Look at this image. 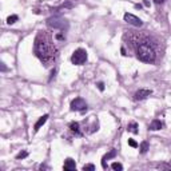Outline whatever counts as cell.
Segmentation results:
<instances>
[{
    "label": "cell",
    "instance_id": "obj_1",
    "mask_svg": "<svg viewBox=\"0 0 171 171\" xmlns=\"http://www.w3.org/2000/svg\"><path fill=\"white\" fill-rule=\"evenodd\" d=\"M33 52L46 67L55 62L56 56H58V50L53 44L50 33L40 31L36 35L35 42H33Z\"/></svg>",
    "mask_w": 171,
    "mask_h": 171
},
{
    "label": "cell",
    "instance_id": "obj_2",
    "mask_svg": "<svg viewBox=\"0 0 171 171\" xmlns=\"http://www.w3.org/2000/svg\"><path fill=\"white\" fill-rule=\"evenodd\" d=\"M136 56L143 63H154L156 59V48L149 39H145L136 47Z\"/></svg>",
    "mask_w": 171,
    "mask_h": 171
},
{
    "label": "cell",
    "instance_id": "obj_3",
    "mask_svg": "<svg viewBox=\"0 0 171 171\" xmlns=\"http://www.w3.org/2000/svg\"><path fill=\"white\" fill-rule=\"evenodd\" d=\"M47 26L50 28H53V29H59V31L64 32L67 28H68V23L67 20H64L60 16H52V18H48L47 19Z\"/></svg>",
    "mask_w": 171,
    "mask_h": 171
},
{
    "label": "cell",
    "instance_id": "obj_4",
    "mask_svg": "<svg viewBox=\"0 0 171 171\" xmlns=\"http://www.w3.org/2000/svg\"><path fill=\"white\" fill-rule=\"evenodd\" d=\"M86 60H87V51H86V50L78 48V50H75V51H74L72 56H71L72 64L82 66V64H84V63H86Z\"/></svg>",
    "mask_w": 171,
    "mask_h": 171
},
{
    "label": "cell",
    "instance_id": "obj_5",
    "mask_svg": "<svg viewBox=\"0 0 171 171\" xmlns=\"http://www.w3.org/2000/svg\"><path fill=\"white\" fill-rule=\"evenodd\" d=\"M71 110L72 111H80V112H83V111H86L87 110V103H86V100L83 99V98H75L71 102Z\"/></svg>",
    "mask_w": 171,
    "mask_h": 171
},
{
    "label": "cell",
    "instance_id": "obj_6",
    "mask_svg": "<svg viewBox=\"0 0 171 171\" xmlns=\"http://www.w3.org/2000/svg\"><path fill=\"white\" fill-rule=\"evenodd\" d=\"M125 22H127L128 24H131L134 27H142L143 26V22L140 20L138 16H135V15H132V13H125Z\"/></svg>",
    "mask_w": 171,
    "mask_h": 171
},
{
    "label": "cell",
    "instance_id": "obj_7",
    "mask_svg": "<svg viewBox=\"0 0 171 171\" xmlns=\"http://www.w3.org/2000/svg\"><path fill=\"white\" fill-rule=\"evenodd\" d=\"M151 94H152L151 90L140 88V90H138V91L135 92V95H134V99H135V100H145L146 98H149Z\"/></svg>",
    "mask_w": 171,
    "mask_h": 171
},
{
    "label": "cell",
    "instance_id": "obj_8",
    "mask_svg": "<svg viewBox=\"0 0 171 171\" xmlns=\"http://www.w3.org/2000/svg\"><path fill=\"white\" fill-rule=\"evenodd\" d=\"M116 156V150L115 149H111L110 150V152H107L104 156H103V159H102V166H103V169H107V163H106V160H108V159H111V158H115Z\"/></svg>",
    "mask_w": 171,
    "mask_h": 171
},
{
    "label": "cell",
    "instance_id": "obj_9",
    "mask_svg": "<svg viewBox=\"0 0 171 171\" xmlns=\"http://www.w3.org/2000/svg\"><path fill=\"white\" fill-rule=\"evenodd\" d=\"M63 169L66 171H74L76 169V165H75V160L71 159V158H67L66 162H64V166H63Z\"/></svg>",
    "mask_w": 171,
    "mask_h": 171
},
{
    "label": "cell",
    "instance_id": "obj_10",
    "mask_svg": "<svg viewBox=\"0 0 171 171\" xmlns=\"http://www.w3.org/2000/svg\"><path fill=\"white\" fill-rule=\"evenodd\" d=\"M47 119H48V115H47V114H46V115H43V116H40L39 120L35 123V126H33V130H35V132H38V131H39L40 127H42V126L47 122Z\"/></svg>",
    "mask_w": 171,
    "mask_h": 171
},
{
    "label": "cell",
    "instance_id": "obj_11",
    "mask_svg": "<svg viewBox=\"0 0 171 171\" xmlns=\"http://www.w3.org/2000/svg\"><path fill=\"white\" fill-rule=\"evenodd\" d=\"M70 130H71L76 136H82V131H80V127H79L78 122H71L70 123Z\"/></svg>",
    "mask_w": 171,
    "mask_h": 171
},
{
    "label": "cell",
    "instance_id": "obj_12",
    "mask_svg": "<svg viewBox=\"0 0 171 171\" xmlns=\"http://www.w3.org/2000/svg\"><path fill=\"white\" fill-rule=\"evenodd\" d=\"M162 127H163V125L159 119H154L152 122L150 123V130H151V131H158V130H160Z\"/></svg>",
    "mask_w": 171,
    "mask_h": 171
},
{
    "label": "cell",
    "instance_id": "obj_13",
    "mask_svg": "<svg viewBox=\"0 0 171 171\" xmlns=\"http://www.w3.org/2000/svg\"><path fill=\"white\" fill-rule=\"evenodd\" d=\"M127 130H128L130 132H132V134H138V132H139V130H138V123H136V122H130L128 126H127Z\"/></svg>",
    "mask_w": 171,
    "mask_h": 171
},
{
    "label": "cell",
    "instance_id": "obj_14",
    "mask_svg": "<svg viewBox=\"0 0 171 171\" xmlns=\"http://www.w3.org/2000/svg\"><path fill=\"white\" fill-rule=\"evenodd\" d=\"M149 147H150V146H149V142H146V140L140 143V147H139L140 154H146L147 151H149Z\"/></svg>",
    "mask_w": 171,
    "mask_h": 171
},
{
    "label": "cell",
    "instance_id": "obj_15",
    "mask_svg": "<svg viewBox=\"0 0 171 171\" xmlns=\"http://www.w3.org/2000/svg\"><path fill=\"white\" fill-rule=\"evenodd\" d=\"M111 169L112 170H116V171H122L123 170V166L120 165V163H118V162H114L112 165H111Z\"/></svg>",
    "mask_w": 171,
    "mask_h": 171
},
{
    "label": "cell",
    "instance_id": "obj_16",
    "mask_svg": "<svg viewBox=\"0 0 171 171\" xmlns=\"http://www.w3.org/2000/svg\"><path fill=\"white\" fill-rule=\"evenodd\" d=\"M18 19L19 18L16 15H11V16H8V19H7V23H8V24H13V23H15Z\"/></svg>",
    "mask_w": 171,
    "mask_h": 171
},
{
    "label": "cell",
    "instance_id": "obj_17",
    "mask_svg": "<svg viewBox=\"0 0 171 171\" xmlns=\"http://www.w3.org/2000/svg\"><path fill=\"white\" fill-rule=\"evenodd\" d=\"M27 155H28V152L27 151H22V152H19L18 155H16V159H24Z\"/></svg>",
    "mask_w": 171,
    "mask_h": 171
},
{
    "label": "cell",
    "instance_id": "obj_18",
    "mask_svg": "<svg viewBox=\"0 0 171 171\" xmlns=\"http://www.w3.org/2000/svg\"><path fill=\"white\" fill-rule=\"evenodd\" d=\"M83 170H91V171H94V170H95V166H94V165H84V166H83Z\"/></svg>",
    "mask_w": 171,
    "mask_h": 171
},
{
    "label": "cell",
    "instance_id": "obj_19",
    "mask_svg": "<svg viewBox=\"0 0 171 171\" xmlns=\"http://www.w3.org/2000/svg\"><path fill=\"white\" fill-rule=\"evenodd\" d=\"M128 145L131 147H134V149H136V147H138V143H136L134 139H128Z\"/></svg>",
    "mask_w": 171,
    "mask_h": 171
},
{
    "label": "cell",
    "instance_id": "obj_20",
    "mask_svg": "<svg viewBox=\"0 0 171 171\" xmlns=\"http://www.w3.org/2000/svg\"><path fill=\"white\" fill-rule=\"evenodd\" d=\"M98 88L100 90V91H104V84H103L102 82H99L98 83Z\"/></svg>",
    "mask_w": 171,
    "mask_h": 171
},
{
    "label": "cell",
    "instance_id": "obj_21",
    "mask_svg": "<svg viewBox=\"0 0 171 171\" xmlns=\"http://www.w3.org/2000/svg\"><path fill=\"white\" fill-rule=\"evenodd\" d=\"M155 2V4H160V3H165L166 0H154Z\"/></svg>",
    "mask_w": 171,
    "mask_h": 171
}]
</instances>
